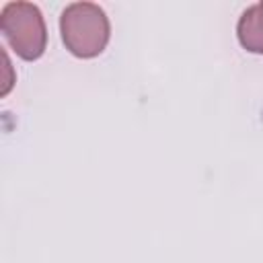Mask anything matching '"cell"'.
<instances>
[{"label":"cell","instance_id":"cell-2","mask_svg":"<svg viewBox=\"0 0 263 263\" xmlns=\"http://www.w3.org/2000/svg\"><path fill=\"white\" fill-rule=\"evenodd\" d=\"M0 31L18 58L39 60L47 45V27L43 14L33 2H6L0 10Z\"/></svg>","mask_w":263,"mask_h":263},{"label":"cell","instance_id":"cell-3","mask_svg":"<svg viewBox=\"0 0 263 263\" xmlns=\"http://www.w3.org/2000/svg\"><path fill=\"white\" fill-rule=\"evenodd\" d=\"M236 37L247 51L263 55V0L240 14L236 23Z\"/></svg>","mask_w":263,"mask_h":263},{"label":"cell","instance_id":"cell-1","mask_svg":"<svg viewBox=\"0 0 263 263\" xmlns=\"http://www.w3.org/2000/svg\"><path fill=\"white\" fill-rule=\"evenodd\" d=\"M60 33L66 49L82 60L97 58L109 43L111 23L95 2H72L60 14Z\"/></svg>","mask_w":263,"mask_h":263}]
</instances>
